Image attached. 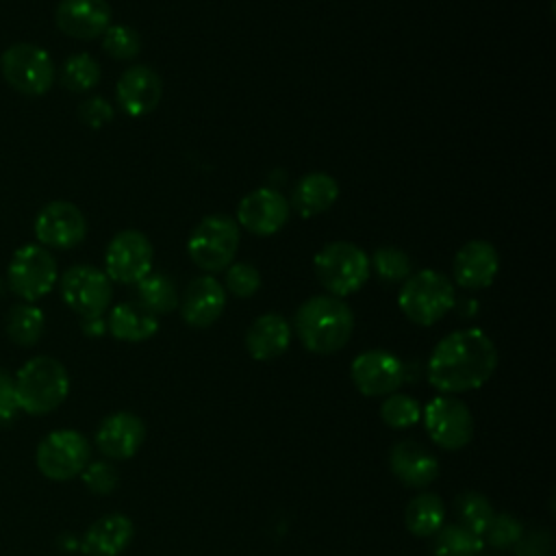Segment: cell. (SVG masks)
Returning <instances> with one entry per match:
<instances>
[{
	"mask_svg": "<svg viewBox=\"0 0 556 556\" xmlns=\"http://www.w3.org/2000/svg\"><path fill=\"white\" fill-rule=\"evenodd\" d=\"M154 248L150 239L139 230H119L106 245L104 267L113 282L137 285L152 271Z\"/></svg>",
	"mask_w": 556,
	"mask_h": 556,
	"instance_id": "obj_12",
	"label": "cell"
},
{
	"mask_svg": "<svg viewBox=\"0 0 556 556\" xmlns=\"http://www.w3.org/2000/svg\"><path fill=\"white\" fill-rule=\"evenodd\" d=\"M67 393V369L52 356H35L15 374L17 406L28 415H46L56 410L65 402Z\"/></svg>",
	"mask_w": 556,
	"mask_h": 556,
	"instance_id": "obj_3",
	"label": "cell"
},
{
	"mask_svg": "<svg viewBox=\"0 0 556 556\" xmlns=\"http://www.w3.org/2000/svg\"><path fill=\"white\" fill-rule=\"evenodd\" d=\"M484 539L463 523H443L432 536L434 556H482Z\"/></svg>",
	"mask_w": 556,
	"mask_h": 556,
	"instance_id": "obj_28",
	"label": "cell"
},
{
	"mask_svg": "<svg viewBox=\"0 0 556 556\" xmlns=\"http://www.w3.org/2000/svg\"><path fill=\"white\" fill-rule=\"evenodd\" d=\"M20 413L17 395H15V378L0 369V426L13 424Z\"/></svg>",
	"mask_w": 556,
	"mask_h": 556,
	"instance_id": "obj_39",
	"label": "cell"
},
{
	"mask_svg": "<svg viewBox=\"0 0 556 556\" xmlns=\"http://www.w3.org/2000/svg\"><path fill=\"white\" fill-rule=\"evenodd\" d=\"M497 367V348L480 328H460L445 334L430 352L428 382L445 395L480 389Z\"/></svg>",
	"mask_w": 556,
	"mask_h": 556,
	"instance_id": "obj_1",
	"label": "cell"
},
{
	"mask_svg": "<svg viewBox=\"0 0 556 556\" xmlns=\"http://www.w3.org/2000/svg\"><path fill=\"white\" fill-rule=\"evenodd\" d=\"M102 50L115 61H132L141 52V37L132 26L111 24L102 35Z\"/></svg>",
	"mask_w": 556,
	"mask_h": 556,
	"instance_id": "obj_34",
	"label": "cell"
},
{
	"mask_svg": "<svg viewBox=\"0 0 556 556\" xmlns=\"http://www.w3.org/2000/svg\"><path fill=\"white\" fill-rule=\"evenodd\" d=\"M80 326H83V332L89 334V337H100V334L106 332L104 317H87V319L80 321Z\"/></svg>",
	"mask_w": 556,
	"mask_h": 556,
	"instance_id": "obj_41",
	"label": "cell"
},
{
	"mask_svg": "<svg viewBox=\"0 0 556 556\" xmlns=\"http://www.w3.org/2000/svg\"><path fill=\"white\" fill-rule=\"evenodd\" d=\"M454 513L458 517V523H463L465 528L473 530L476 534H484V530L489 528L495 510L491 506V502L476 491H465L456 497L454 502Z\"/></svg>",
	"mask_w": 556,
	"mask_h": 556,
	"instance_id": "obj_32",
	"label": "cell"
},
{
	"mask_svg": "<svg viewBox=\"0 0 556 556\" xmlns=\"http://www.w3.org/2000/svg\"><path fill=\"white\" fill-rule=\"evenodd\" d=\"M106 330L126 343H141L159 332V319L141 302L128 300L111 308L106 319Z\"/></svg>",
	"mask_w": 556,
	"mask_h": 556,
	"instance_id": "obj_24",
	"label": "cell"
},
{
	"mask_svg": "<svg viewBox=\"0 0 556 556\" xmlns=\"http://www.w3.org/2000/svg\"><path fill=\"white\" fill-rule=\"evenodd\" d=\"M291 324L280 313L258 315L245 330V350L254 361H274L282 356L291 343Z\"/></svg>",
	"mask_w": 556,
	"mask_h": 556,
	"instance_id": "obj_22",
	"label": "cell"
},
{
	"mask_svg": "<svg viewBox=\"0 0 556 556\" xmlns=\"http://www.w3.org/2000/svg\"><path fill=\"white\" fill-rule=\"evenodd\" d=\"M91 460V445L78 430H52L46 434L35 452L37 469L50 480H70L80 476V471Z\"/></svg>",
	"mask_w": 556,
	"mask_h": 556,
	"instance_id": "obj_10",
	"label": "cell"
},
{
	"mask_svg": "<svg viewBox=\"0 0 556 556\" xmlns=\"http://www.w3.org/2000/svg\"><path fill=\"white\" fill-rule=\"evenodd\" d=\"M113 115L115 111L111 102L104 100L102 96H89L78 104V117L89 128H102L113 119Z\"/></svg>",
	"mask_w": 556,
	"mask_h": 556,
	"instance_id": "obj_38",
	"label": "cell"
},
{
	"mask_svg": "<svg viewBox=\"0 0 556 556\" xmlns=\"http://www.w3.org/2000/svg\"><path fill=\"white\" fill-rule=\"evenodd\" d=\"M161 96V76L148 65H130L122 72L115 85L117 104L130 117H143L152 113L159 106Z\"/></svg>",
	"mask_w": 556,
	"mask_h": 556,
	"instance_id": "obj_18",
	"label": "cell"
},
{
	"mask_svg": "<svg viewBox=\"0 0 556 556\" xmlns=\"http://www.w3.org/2000/svg\"><path fill=\"white\" fill-rule=\"evenodd\" d=\"M313 269L328 295L345 298L367 282L369 256L356 243L330 241L315 254Z\"/></svg>",
	"mask_w": 556,
	"mask_h": 556,
	"instance_id": "obj_5",
	"label": "cell"
},
{
	"mask_svg": "<svg viewBox=\"0 0 556 556\" xmlns=\"http://www.w3.org/2000/svg\"><path fill=\"white\" fill-rule=\"evenodd\" d=\"M456 304L452 280L434 269H421L402 282L397 306L417 326H434Z\"/></svg>",
	"mask_w": 556,
	"mask_h": 556,
	"instance_id": "obj_4",
	"label": "cell"
},
{
	"mask_svg": "<svg viewBox=\"0 0 556 556\" xmlns=\"http://www.w3.org/2000/svg\"><path fill=\"white\" fill-rule=\"evenodd\" d=\"M61 298L80 319L102 317L113 300V287L102 269L93 265H72L61 276Z\"/></svg>",
	"mask_w": 556,
	"mask_h": 556,
	"instance_id": "obj_11",
	"label": "cell"
},
{
	"mask_svg": "<svg viewBox=\"0 0 556 556\" xmlns=\"http://www.w3.org/2000/svg\"><path fill=\"white\" fill-rule=\"evenodd\" d=\"M424 428L430 441L441 450H463L473 437V417L469 406L456 397L439 393L421 410Z\"/></svg>",
	"mask_w": 556,
	"mask_h": 556,
	"instance_id": "obj_9",
	"label": "cell"
},
{
	"mask_svg": "<svg viewBox=\"0 0 556 556\" xmlns=\"http://www.w3.org/2000/svg\"><path fill=\"white\" fill-rule=\"evenodd\" d=\"M224 271H226V278H224L226 289L224 291L232 293L235 298H250L261 289V274L248 261L230 263Z\"/></svg>",
	"mask_w": 556,
	"mask_h": 556,
	"instance_id": "obj_36",
	"label": "cell"
},
{
	"mask_svg": "<svg viewBox=\"0 0 556 556\" xmlns=\"http://www.w3.org/2000/svg\"><path fill=\"white\" fill-rule=\"evenodd\" d=\"M146 441V424L130 410L106 415L96 430V447L111 460L132 458Z\"/></svg>",
	"mask_w": 556,
	"mask_h": 556,
	"instance_id": "obj_17",
	"label": "cell"
},
{
	"mask_svg": "<svg viewBox=\"0 0 556 556\" xmlns=\"http://www.w3.org/2000/svg\"><path fill=\"white\" fill-rule=\"evenodd\" d=\"M178 289L165 274L150 271L137 282V302H141L154 315H167L178 306Z\"/></svg>",
	"mask_w": 556,
	"mask_h": 556,
	"instance_id": "obj_29",
	"label": "cell"
},
{
	"mask_svg": "<svg viewBox=\"0 0 556 556\" xmlns=\"http://www.w3.org/2000/svg\"><path fill=\"white\" fill-rule=\"evenodd\" d=\"M56 261L52 252L39 243H26L17 248L9 261V287L24 302H37L39 298L48 295L56 285Z\"/></svg>",
	"mask_w": 556,
	"mask_h": 556,
	"instance_id": "obj_8",
	"label": "cell"
},
{
	"mask_svg": "<svg viewBox=\"0 0 556 556\" xmlns=\"http://www.w3.org/2000/svg\"><path fill=\"white\" fill-rule=\"evenodd\" d=\"M54 20L67 37L89 41L111 26V7L106 0H61Z\"/></svg>",
	"mask_w": 556,
	"mask_h": 556,
	"instance_id": "obj_20",
	"label": "cell"
},
{
	"mask_svg": "<svg viewBox=\"0 0 556 556\" xmlns=\"http://www.w3.org/2000/svg\"><path fill=\"white\" fill-rule=\"evenodd\" d=\"M389 469L404 486L424 489L437 480L439 460L419 441L402 439L389 450Z\"/></svg>",
	"mask_w": 556,
	"mask_h": 556,
	"instance_id": "obj_21",
	"label": "cell"
},
{
	"mask_svg": "<svg viewBox=\"0 0 556 556\" xmlns=\"http://www.w3.org/2000/svg\"><path fill=\"white\" fill-rule=\"evenodd\" d=\"M85 486L96 495H109L117 486V469L109 460H89L80 471Z\"/></svg>",
	"mask_w": 556,
	"mask_h": 556,
	"instance_id": "obj_37",
	"label": "cell"
},
{
	"mask_svg": "<svg viewBox=\"0 0 556 556\" xmlns=\"http://www.w3.org/2000/svg\"><path fill=\"white\" fill-rule=\"evenodd\" d=\"M445 504L432 491H421L406 504L404 523L406 530L417 539H432L437 530L445 523Z\"/></svg>",
	"mask_w": 556,
	"mask_h": 556,
	"instance_id": "obj_26",
	"label": "cell"
},
{
	"mask_svg": "<svg viewBox=\"0 0 556 556\" xmlns=\"http://www.w3.org/2000/svg\"><path fill=\"white\" fill-rule=\"evenodd\" d=\"M410 269L413 265L408 254L395 245H382L374 250L369 258V271H374L382 282L389 285L404 282L410 276Z\"/></svg>",
	"mask_w": 556,
	"mask_h": 556,
	"instance_id": "obj_31",
	"label": "cell"
},
{
	"mask_svg": "<svg viewBox=\"0 0 556 556\" xmlns=\"http://www.w3.org/2000/svg\"><path fill=\"white\" fill-rule=\"evenodd\" d=\"M500 269V256L493 243L471 239L458 248L452 261L454 282L467 291H480L493 285Z\"/></svg>",
	"mask_w": 556,
	"mask_h": 556,
	"instance_id": "obj_16",
	"label": "cell"
},
{
	"mask_svg": "<svg viewBox=\"0 0 556 556\" xmlns=\"http://www.w3.org/2000/svg\"><path fill=\"white\" fill-rule=\"evenodd\" d=\"M521 534H523V526L515 515L495 513L489 528L484 530L482 539H484V543H489L495 549H508V547L517 545Z\"/></svg>",
	"mask_w": 556,
	"mask_h": 556,
	"instance_id": "obj_35",
	"label": "cell"
},
{
	"mask_svg": "<svg viewBox=\"0 0 556 556\" xmlns=\"http://www.w3.org/2000/svg\"><path fill=\"white\" fill-rule=\"evenodd\" d=\"M239 241L241 228L232 217L219 213L206 215L193 226L187 239V252L195 267L206 274H217L235 263Z\"/></svg>",
	"mask_w": 556,
	"mask_h": 556,
	"instance_id": "obj_6",
	"label": "cell"
},
{
	"mask_svg": "<svg viewBox=\"0 0 556 556\" xmlns=\"http://www.w3.org/2000/svg\"><path fill=\"white\" fill-rule=\"evenodd\" d=\"M135 526L130 517L111 513L96 519L80 539V549L87 556H119L132 541Z\"/></svg>",
	"mask_w": 556,
	"mask_h": 556,
	"instance_id": "obj_23",
	"label": "cell"
},
{
	"mask_svg": "<svg viewBox=\"0 0 556 556\" xmlns=\"http://www.w3.org/2000/svg\"><path fill=\"white\" fill-rule=\"evenodd\" d=\"M515 549H517V556H549L552 554V541H549L547 532L521 534Z\"/></svg>",
	"mask_w": 556,
	"mask_h": 556,
	"instance_id": "obj_40",
	"label": "cell"
},
{
	"mask_svg": "<svg viewBox=\"0 0 556 556\" xmlns=\"http://www.w3.org/2000/svg\"><path fill=\"white\" fill-rule=\"evenodd\" d=\"M180 317L191 328H208L215 324L226 308V291L219 280L211 274L193 278L180 300H178Z\"/></svg>",
	"mask_w": 556,
	"mask_h": 556,
	"instance_id": "obj_19",
	"label": "cell"
},
{
	"mask_svg": "<svg viewBox=\"0 0 556 556\" xmlns=\"http://www.w3.org/2000/svg\"><path fill=\"white\" fill-rule=\"evenodd\" d=\"M339 198V185L330 174L311 172L302 176L291 191V208L304 219L326 213Z\"/></svg>",
	"mask_w": 556,
	"mask_h": 556,
	"instance_id": "obj_25",
	"label": "cell"
},
{
	"mask_svg": "<svg viewBox=\"0 0 556 556\" xmlns=\"http://www.w3.org/2000/svg\"><path fill=\"white\" fill-rule=\"evenodd\" d=\"M291 215L289 200L271 187H258L237 204V224L256 237H271L285 228Z\"/></svg>",
	"mask_w": 556,
	"mask_h": 556,
	"instance_id": "obj_13",
	"label": "cell"
},
{
	"mask_svg": "<svg viewBox=\"0 0 556 556\" xmlns=\"http://www.w3.org/2000/svg\"><path fill=\"white\" fill-rule=\"evenodd\" d=\"M7 337L22 348H30L39 343L46 328V317L39 306L33 302L13 304L7 313Z\"/></svg>",
	"mask_w": 556,
	"mask_h": 556,
	"instance_id": "obj_27",
	"label": "cell"
},
{
	"mask_svg": "<svg viewBox=\"0 0 556 556\" xmlns=\"http://www.w3.org/2000/svg\"><path fill=\"white\" fill-rule=\"evenodd\" d=\"M380 419L393 430H406L421 419V406L413 395L395 391L382 400Z\"/></svg>",
	"mask_w": 556,
	"mask_h": 556,
	"instance_id": "obj_33",
	"label": "cell"
},
{
	"mask_svg": "<svg viewBox=\"0 0 556 556\" xmlns=\"http://www.w3.org/2000/svg\"><path fill=\"white\" fill-rule=\"evenodd\" d=\"M300 343L313 354H334L343 350L354 330L352 308L334 295H313L304 300L295 315L293 326Z\"/></svg>",
	"mask_w": 556,
	"mask_h": 556,
	"instance_id": "obj_2",
	"label": "cell"
},
{
	"mask_svg": "<svg viewBox=\"0 0 556 556\" xmlns=\"http://www.w3.org/2000/svg\"><path fill=\"white\" fill-rule=\"evenodd\" d=\"M0 70L4 80L22 96H43L50 91L56 78V67L52 56L28 41H17L9 46L0 56Z\"/></svg>",
	"mask_w": 556,
	"mask_h": 556,
	"instance_id": "obj_7",
	"label": "cell"
},
{
	"mask_svg": "<svg viewBox=\"0 0 556 556\" xmlns=\"http://www.w3.org/2000/svg\"><path fill=\"white\" fill-rule=\"evenodd\" d=\"M33 228L39 245L70 250L83 243L87 235V219L76 204L67 200H52L37 213Z\"/></svg>",
	"mask_w": 556,
	"mask_h": 556,
	"instance_id": "obj_14",
	"label": "cell"
},
{
	"mask_svg": "<svg viewBox=\"0 0 556 556\" xmlns=\"http://www.w3.org/2000/svg\"><path fill=\"white\" fill-rule=\"evenodd\" d=\"M100 83V65L87 52H76L61 67V85L72 93H87Z\"/></svg>",
	"mask_w": 556,
	"mask_h": 556,
	"instance_id": "obj_30",
	"label": "cell"
},
{
	"mask_svg": "<svg viewBox=\"0 0 556 556\" xmlns=\"http://www.w3.org/2000/svg\"><path fill=\"white\" fill-rule=\"evenodd\" d=\"M350 378L361 395L387 397L404 382V365L387 350H367L352 361Z\"/></svg>",
	"mask_w": 556,
	"mask_h": 556,
	"instance_id": "obj_15",
	"label": "cell"
}]
</instances>
